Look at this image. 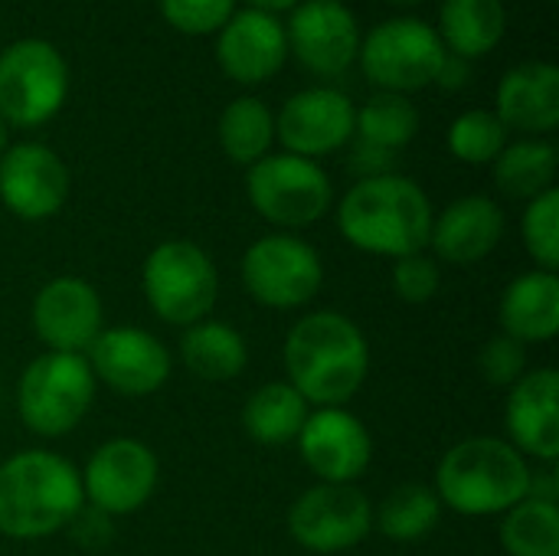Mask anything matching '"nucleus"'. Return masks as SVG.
<instances>
[{
  "instance_id": "nucleus-1",
  "label": "nucleus",
  "mask_w": 559,
  "mask_h": 556,
  "mask_svg": "<svg viewBox=\"0 0 559 556\" xmlns=\"http://www.w3.org/2000/svg\"><path fill=\"white\" fill-rule=\"evenodd\" d=\"M288 383L314 406H344L367 380L370 347L364 331L341 311H314L285 338Z\"/></svg>"
},
{
  "instance_id": "nucleus-2",
  "label": "nucleus",
  "mask_w": 559,
  "mask_h": 556,
  "mask_svg": "<svg viewBox=\"0 0 559 556\" xmlns=\"http://www.w3.org/2000/svg\"><path fill=\"white\" fill-rule=\"evenodd\" d=\"M432 220L436 213L426 190L403 174L357 180L337 206L341 236L360 252L390 259L423 252L429 246Z\"/></svg>"
},
{
  "instance_id": "nucleus-3",
  "label": "nucleus",
  "mask_w": 559,
  "mask_h": 556,
  "mask_svg": "<svg viewBox=\"0 0 559 556\" xmlns=\"http://www.w3.org/2000/svg\"><path fill=\"white\" fill-rule=\"evenodd\" d=\"M82 475L46 449H26L0 465V534L43 541L72 524L82 511Z\"/></svg>"
},
{
  "instance_id": "nucleus-4",
  "label": "nucleus",
  "mask_w": 559,
  "mask_h": 556,
  "mask_svg": "<svg viewBox=\"0 0 559 556\" xmlns=\"http://www.w3.org/2000/svg\"><path fill=\"white\" fill-rule=\"evenodd\" d=\"M531 472L527 459L508 439L475 436L442 456L432 492L465 518H488L504 514L527 498Z\"/></svg>"
},
{
  "instance_id": "nucleus-5",
  "label": "nucleus",
  "mask_w": 559,
  "mask_h": 556,
  "mask_svg": "<svg viewBox=\"0 0 559 556\" xmlns=\"http://www.w3.org/2000/svg\"><path fill=\"white\" fill-rule=\"evenodd\" d=\"M95 400V374L82 354L46 351L36 357L16 387V410L29 433L56 439L72 433Z\"/></svg>"
},
{
  "instance_id": "nucleus-6",
  "label": "nucleus",
  "mask_w": 559,
  "mask_h": 556,
  "mask_svg": "<svg viewBox=\"0 0 559 556\" xmlns=\"http://www.w3.org/2000/svg\"><path fill=\"white\" fill-rule=\"evenodd\" d=\"M69 95V66L62 52L39 36L10 43L0 52V121L39 128L59 115Z\"/></svg>"
},
{
  "instance_id": "nucleus-7",
  "label": "nucleus",
  "mask_w": 559,
  "mask_h": 556,
  "mask_svg": "<svg viewBox=\"0 0 559 556\" xmlns=\"http://www.w3.org/2000/svg\"><path fill=\"white\" fill-rule=\"evenodd\" d=\"M151 311L167 324L203 321L219 298V275L213 259L190 239H167L151 249L141 272Z\"/></svg>"
},
{
  "instance_id": "nucleus-8",
  "label": "nucleus",
  "mask_w": 559,
  "mask_h": 556,
  "mask_svg": "<svg viewBox=\"0 0 559 556\" xmlns=\"http://www.w3.org/2000/svg\"><path fill=\"white\" fill-rule=\"evenodd\" d=\"M357 59L367 82H373L380 92L406 95L436 82L445 62V46L436 26L416 16H393L360 36Z\"/></svg>"
},
{
  "instance_id": "nucleus-9",
  "label": "nucleus",
  "mask_w": 559,
  "mask_h": 556,
  "mask_svg": "<svg viewBox=\"0 0 559 556\" xmlns=\"http://www.w3.org/2000/svg\"><path fill=\"white\" fill-rule=\"evenodd\" d=\"M246 193L255 213L282 229H305L318 223L334 200L331 177L318 161L298 154H265L246 174Z\"/></svg>"
},
{
  "instance_id": "nucleus-10",
  "label": "nucleus",
  "mask_w": 559,
  "mask_h": 556,
  "mask_svg": "<svg viewBox=\"0 0 559 556\" xmlns=\"http://www.w3.org/2000/svg\"><path fill=\"white\" fill-rule=\"evenodd\" d=\"M324 282V265L314 246L298 236L272 233L255 239L242 256L246 292L275 311H292L308 305Z\"/></svg>"
},
{
  "instance_id": "nucleus-11",
  "label": "nucleus",
  "mask_w": 559,
  "mask_h": 556,
  "mask_svg": "<svg viewBox=\"0 0 559 556\" xmlns=\"http://www.w3.org/2000/svg\"><path fill=\"white\" fill-rule=\"evenodd\" d=\"M373 528V505L357 485H314L288 511V534L311 554L357 547Z\"/></svg>"
},
{
  "instance_id": "nucleus-12",
  "label": "nucleus",
  "mask_w": 559,
  "mask_h": 556,
  "mask_svg": "<svg viewBox=\"0 0 559 556\" xmlns=\"http://www.w3.org/2000/svg\"><path fill=\"white\" fill-rule=\"evenodd\" d=\"M157 456L138 439H108L85 465L82 492L92 508L108 518L141 511L157 488Z\"/></svg>"
},
{
  "instance_id": "nucleus-13",
  "label": "nucleus",
  "mask_w": 559,
  "mask_h": 556,
  "mask_svg": "<svg viewBox=\"0 0 559 556\" xmlns=\"http://www.w3.org/2000/svg\"><path fill=\"white\" fill-rule=\"evenodd\" d=\"M288 52L321 79H334L357 62L360 26L344 0H301L285 26Z\"/></svg>"
},
{
  "instance_id": "nucleus-14",
  "label": "nucleus",
  "mask_w": 559,
  "mask_h": 556,
  "mask_svg": "<svg viewBox=\"0 0 559 556\" xmlns=\"http://www.w3.org/2000/svg\"><path fill=\"white\" fill-rule=\"evenodd\" d=\"M357 108L337 88H305L292 95L275 115V138L285 144V154L324 157L354 141Z\"/></svg>"
},
{
  "instance_id": "nucleus-15",
  "label": "nucleus",
  "mask_w": 559,
  "mask_h": 556,
  "mask_svg": "<svg viewBox=\"0 0 559 556\" xmlns=\"http://www.w3.org/2000/svg\"><path fill=\"white\" fill-rule=\"evenodd\" d=\"M69 200V167L36 141L10 144L0 154V203L20 220H49Z\"/></svg>"
},
{
  "instance_id": "nucleus-16",
  "label": "nucleus",
  "mask_w": 559,
  "mask_h": 556,
  "mask_svg": "<svg viewBox=\"0 0 559 556\" xmlns=\"http://www.w3.org/2000/svg\"><path fill=\"white\" fill-rule=\"evenodd\" d=\"M295 442L305 465L328 485H354L373 459L367 426L344 406H321L318 413H308Z\"/></svg>"
},
{
  "instance_id": "nucleus-17",
  "label": "nucleus",
  "mask_w": 559,
  "mask_h": 556,
  "mask_svg": "<svg viewBox=\"0 0 559 556\" xmlns=\"http://www.w3.org/2000/svg\"><path fill=\"white\" fill-rule=\"evenodd\" d=\"M102 298L75 275L46 282L33 298V331L56 354H82L102 334Z\"/></svg>"
},
{
  "instance_id": "nucleus-18",
  "label": "nucleus",
  "mask_w": 559,
  "mask_h": 556,
  "mask_svg": "<svg viewBox=\"0 0 559 556\" xmlns=\"http://www.w3.org/2000/svg\"><path fill=\"white\" fill-rule=\"evenodd\" d=\"M92 374L124 397H151L170 377L167 347L141 328L102 331L88 347Z\"/></svg>"
},
{
  "instance_id": "nucleus-19",
  "label": "nucleus",
  "mask_w": 559,
  "mask_h": 556,
  "mask_svg": "<svg viewBox=\"0 0 559 556\" xmlns=\"http://www.w3.org/2000/svg\"><path fill=\"white\" fill-rule=\"evenodd\" d=\"M288 59L285 23L272 13L236 10L216 33V62L239 85H259L282 72Z\"/></svg>"
},
{
  "instance_id": "nucleus-20",
  "label": "nucleus",
  "mask_w": 559,
  "mask_h": 556,
  "mask_svg": "<svg viewBox=\"0 0 559 556\" xmlns=\"http://www.w3.org/2000/svg\"><path fill=\"white\" fill-rule=\"evenodd\" d=\"M504 426L511 446L527 459L554 465L559 459V377L557 370H527L508 397Z\"/></svg>"
},
{
  "instance_id": "nucleus-21",
  "label": "nucleus",
  "mask_w": 559,
  "mask_h": 556,
  "mask_svg": "<svg viewBox=\"0 0 559 556\" xmlns=\"http://www.w3.org/2000/svg\"><path fill=\"white\" fill-rule=\"evenodd\" d=\"M495 115L511 131L550 134L559 125V69L550 59H531L504 72L495 92Z\"/></svg>"
},
{
  "instance_id": "nucleus-22",
  "label": "nucleus",
  "mask_w": 559,
  "mask_h": 556,
  "mask_svg": "<svg viewBox=\"0 0 559 556\" xmlns=\"http://www.w3.org/2000/svg\"><path fill=\"white\" fill-rule=\"evenodd\" d=\"M501 239H504V210L481 193L449 203L432 220V233H429L436 256L452 265L481 262L498 249Z\"/></svg>"
},
{
  "instance_id": "nucleus-23",
  "label": "nucleus",
  "mask_w": 559,
  "mask_h": 556,
  "mask_svg": "<svg viewBox=\"0 0 559 556\" xmlns=\"http://www.w3.org/2000/svg\"><path fill=\"white\" fill-rule=\"evenodd\" d=\"M501 328L508 338L521 344H544L554 341L559 331V279L557 272H527L518 275L498 308Z\"/></svg>"
},
{
  "instance_id": "nucleus-24",
  "label": "nucleus",
  "mask_w": 559,
  "mask_h": 556,
  "mask_svg": "<svg viewBox=\"0 0 559 556\" xmlns=\"http://www.w3.org/2000/svg\"><path fill=\"white\" fill-rule=\"evenodd\" d=\"M439 39L459 59H481L498 49L508 33L504 0H442Z\"/></svg>"
},
{
  "instance_id": "nucleus-25",
  "label": "nucleus",
  "mask_w": 559,
  "mask_h": 556,
  "mask_svg": "<svg viewBox=\"0 0 559 556\" xmlns=\"http://www.w3.org/2000/svg\"><path fill=\"white\" fill-rule=\"evenodd\" d=\"M180 357L187 370L210 383H226L246 370L249 351L236 328L223 321H197L180 341Z\"/></svg>"
},
{
  "instance_id": "nucleus-26",
  "label": "nucleus",
  "mask_w": 559,
  "mask_h": 556,
  "mask_svg": "<svg viewBox=\"0 0 559 556\" xmlns=\"http://www.w3.org/2000/svg\"><path fill=\"white\" fill-rule=\"evenodd\" d=\"M305 419H308V403L292 383H265V387H259L249 397L246 410H242L246 433L262 446H288V442H295Z\"/></svg>"
},
{
  "instance_id": "nucleus-27",
  "label": "nucleus",
  "mask_w": 559,
  "mask_h": 556,
  "mask_svg": "<svg viewBox=\"0 0 559 556\" xmlns=\"http://www.w3.org/2000/svg\"><path fill=\"white\" fill-rule=\"evenodd\" d=\"M557 180V147L544 138H524L504 144L495 157V184L514 200H534Z\"/></svg>"
},
{
  "instance_id": "nucleus-28",
  "label": "nucleus",
  "mask_w": 559,
  "mask_h": 556,
  "mask_svg": "<svg viewBox=\"0 0 559 556\" xmlns=\"http://www.w3.org/2000/svg\"><path fill=\"white\" fill-rule=\"evenodd\" d=\"M275 141V115L255 95L233 98L219 115V144L233 164L252 167L272 151Z\"/></svg>"
},
{
  "instance_id": "nucleus-29",
  "label": "nucleus",
  "mask_w": 559,
  "mask_h": 556,
  "mask_svg": "<svg viewBox=\"0 0 559 556\" xmlns=\"http://www.w3.org/2000/svg\"><path fill=\"white\" fill-rule=\"evenodd\" d=\"M419 131V111L406 95L396 92H377L367 98L364 108H357V128L354 138L364 144H373L380 151H403Z\"/></svg>"
},
{
  "instance_id": "nucleus-30",
  "label": "nucleus",
  "mask_w": 559,
  "mask_h": 556,
  "mask_svg": "<svg viewBox=\"0 0 559 556\" xmlns=\"http://www.w3.org/2000/svg\"><path fill=\"white\" fill-rule=\"evenodd\" d=\"M439 518H442V501L432 488L400 485L383 498L377 511V528L390 541H419L436 531Z\"/></svg>"
},
{
  "instance_id": "nucleus-31",
  "label": "nucleus",
  "mask_w": 559,
  "mask_h": 556,
  "mask_svg": "<svg viewBox=\"0 0 559 556\" xmlns=\"http://www.w3.org/2000/svg\"><path fill=\"white\" fill-rule=\"evenodd\" d=\"M501 547L511 556H559V508L524 498L501 521Z\"/></svg>"
},
{
  "instance_id": "nucleus-32",
  "label": "nucleus",
  "mask_w": 559,
  "mask_h": 556,
  "mask_svg": "<svg viewBox=\"0 0 559 556\" xmlns=\"http://www.w3.org/2000/svg\"><path fill=\"white\" fill-rule=\"evenodd\" d=\"M449 151L472 164V167H481V164H495V157L504 151L508 144V128L501 125V118L488 108H472V111H462L452 125H449Z\"/></svg>"
},
{
  "instance_id": "nucleus-33",
  "label": "nucleus",
  "mask_w": 559,
  "mask_h": 556,
  "mask_svg": "<svg viewBox=\"0 0 559 556\" xmlns=\"http://www.w3.org/2000/svg\"><path fill=\"white\" fill-rule=\"evenodd\" d=\"M521 236L527 252L544 272L559 269V190L550 187L547 193L534 197L521 220Z\"/></svg>"
},
{
  "instance_id": "nucleus-34",
  "label": "nucleus",
  "mask_w": 559,
  "mask_h": 556,
  "mask_svg": "<svg viewBox=\"0 0 559 556\" xmlns=\"http://www.w3.org/2000/svg\"><path fill=\"white\" fill-rule=\"evenodd\" d=\"M157 10L174 29L187 36H210L236 13V0H157Z\"/></svg>"
},
{
  "instance_id": "nucleus-35",
  "label": "nucleus",
  "mask_w": 559,
  "mask_h": 556,
  "mask_svg": "<svg viewBox=\"0 0 559 556\" xmlns=\"http://www.w3.org/2000/svg\"><path fill=\"white\" fill-rule=\"evenodd\" d=\"M393 292L409 301V305H426L439 295L442 285V272L439 262L429 259L426 252H413L403 259H393Z\"/></svg>"
},
{
  "instance_id": "nucleus-36",
  "label": "nucleus",
  "mask_w": 559,
  "mask_h": 556,
  "mask_svg": "<svg viewBox=\"0 0 559 556\" xmlns=\"http://www.w3.org/2000/svg\"><path fill=\"white\" fill-rule=\"evenodd\" d=\"M478 370L491 387H514L527 374V344L508 338L504 331L495 334L478 354Z\"/></svg>"
},
{
  "instance_id": "nucleus-37",
  "label": "nucleus",
  "mask_w": 559,
  "mask_h": 556,
  "mask_svg": "<svg viewBox=\"0 0 559 556\" xmlns=\"http://www.w3.org/2000/svg\"><path fill=\"white\" fill-rule=\"evenodd\" d=\"M108 514H102L98 508H85L82 505V511L72 518V524H69V531H72V537H75V544H82V547H88V551H98V547H105L108 541H111V528H108Z\"/></svg>"
},
{
  "instance_id": "nucleus-38",
  "label": "nucleus",
  "mask_w": 559,
  "mask_h": 556,
  "mask_svg": "<svg viewBox=\"0 0 559 556\" xmlns=\"http://www.w3.org/2000/svg\"><path fill=\"white\" fill-rule=\"evenodd\" d=\"M393 161H396V154H390V151H380V147H373V144H364V141H354L350 167L360 174V180H367V177H383V174H393Z\"/></svg>"
},
{
  "instance_id": "nucleus-39",
  "label": "nucleus",
  "mask_w": 559,
  "mask_h": 556,
  "mask_svg": "<svg viewBox=\"0 0 559 556\" xmlns=\"http://www.w3.org/2000/svg\"><path fill=\"white\" fill-rule=\"evenodd\" d=\"M531 501H544V505H557L559 501V478L557 472L547 465L540 472H531V488H527Z\"/></svg>"
},
{
  "instance_id": "nucleus-40",
  "label": "nucleus",
  "mask_w": 559,
  "mask_h": 556,
  "mask_svg": "<svg viewBox=\"0 0 559 556\" xmlns=\"http://www.w3.org/2000/svg\"><path fill=\"white\" fill-rule=\"evenodd\" d=\"M468 79H472L468 59H459V56L445 52V62H442V69L436 75V85H442V88H465Z\"/></svg>"
},
{
  "instance_id": "nucleus-41",
  "label": "nucleus",
  "mask_w": 559,
  "mask_h": 556,
  "mask_svg": "<svg viewBox=\"0 0 559 556\" xmlns=\"http://www.w3.org/2000/svg\"><path fill=\"white\" fill-rule=\"evenodd\" d=\"M249 10H259V13H292L301 0H242Z\"/></svg>"
},
{
  "instance_id": "nucleus-42",
  "label": "nucleus",
  "mask_w": 559,
  "mask_h": 556,
  "mask_svg": "<svg viewBox=\"0 0 559 556\" xmlns=\"http://www.w3.org/2000/svg\"><path fill=\"white\" fill-rule=\"evenodd\" d=\"M390 3H396V7H419V3H426V0H390Z\"/></svg>"
},
{
  "instance_id": "nucleus-43",
  "label": "nucleus",
  "mask_w": 559,
  "mask_h": 556,
  "mask_svg": "<svg viewBox=\"0 0 559 556\" xmlns=\"http://www.w3.org/2000/svg\"><path fill=\"white\" fill-rule=\"evenodd\" d=\"M7 151V125L0 121V154Z\"/></svg>"
}]
</instances>
